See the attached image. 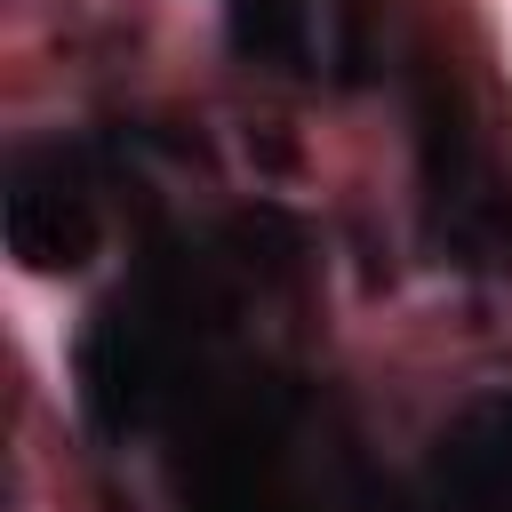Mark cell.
<instances>
[{"mask_svg":"<svg viewBox=\"0 0 512 512\" xmlns=\"http://www.w3.org/2000/svg\"><path fill=\"white\" fill-rule=\"evenodd\" d=\"M176 376V312H160L152 296H120L88 320L80 336V400L104 432H128L160 408Z\"/></svg>","mask_w":512,"mask_h":512,"instance_id":"6da1fadb","label":"cell"},{"mask_svg":"<svg viewBox=\"0 0 512 512\" xmlns=\"http://www.w3.org/2000/svg\"><path fill=\"white\" fill-rule=\"evenodd\" d=\"M376 512H408V504H400V496H384V504H376Z\"/></svg>","mask_w":512,"mask_h":512,"instance_id":"277c9868","label":"cell"},{"mask_svg":"<svg viewBox=\"0 0 512 512\" xmlns=\"http://www.w3.org/2000/svg\"><path fill=\"white\" fill-rule=\"evenodd\" d=\"M312 16L304 0H232V48L256 64H304Z\"/></svg>","mask_w":512,"mask_h":512,"instance_id":"3957f363","label":"cell"},{"mask_svg":"<svg viewBox=\"0 0 512 512\" xmlns=\"http://www.w3.org/2000/svg\"><path fill=\"white\" fill-rule=\"evenodd\" d=\"M0 224H8V248L24 272H80L96 256V208L64 176V160H24L8 176Z\"/></svg>","mask_w":512,"mask_h":512,"instance_id":"7a4b0ae2","label":"cell"}]
</instances>
